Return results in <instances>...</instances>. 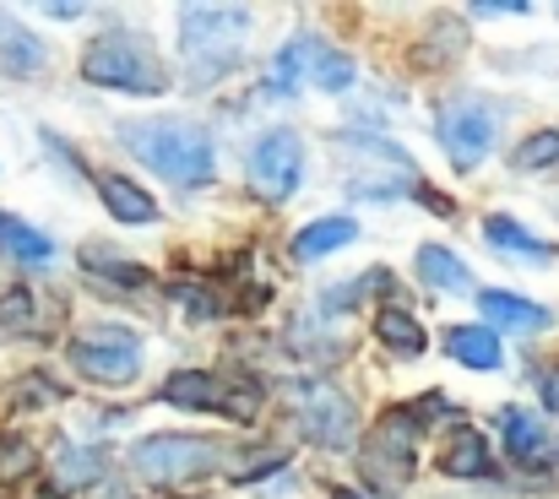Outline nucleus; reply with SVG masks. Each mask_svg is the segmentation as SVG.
Listing matches in <instances>:
<instances>
[{
    "label": "nucleus",
    "instance_id": "obj_1",
    "mask_svg": "<svg viewBox=\"0 0 559 499\" xmlns=\"http://www.w3.org/2000/svg\"><path fill=\"white\" fill-rule=\"evenodd\" d=\"M120 142L153 174H164L169 185H186V190L206 185L217 174L212 136L195 120H136V126H120Z\"/></svg>",
    "mask_w": 559,
    "mask_h": 499
},
{
    "label": "nucleus",
    "instance_id": "obj_7",
    "mask_svg": "<svg viewBox=\"0 0 559 499\" xmlns=\"http://www.w3.org/2000/svg\"><path fill=\"white\" fill-rule=\"evenodd\" d=\"M71 369L93 385H131L142 375V342L120 326H93L87 336L71 342Z\"/></svg>",
    "mask_w": 559,
    "mask_h": 499
},
{
    "label": "nucleus",
    "instance_id": "obj_28",
    "mask_svg": "<svg viewBox=\"0 0 559 499\" xmlns=\"http://www.w3.org/2000/svg\"><path fill=\"white\" fill-rule=\"evenodd\" d=\"M370 283H385V272H370V277H354V283H343V288H332V294H326V310H332V316H343V310H354V305L365 299V288H370Z\"/></svg>",
    "mask_w": 559,
    "mask_h": 499
},
{
    "label": "nucleus",
    "instance_id": "obj_11",
    "mask_svg": "<svg viewBox=\"0 0 559 499\" xmlns=\"http://www.w3.org/2000/svg\"><path fill=\"white\" fill-rule=\"evenodd\" d=\"M500 435H506V456L522 467V473H549L559 456L555 429L544 418H533L527 407H506L500 413Z\"/></svg>",
    "mask_w": 559,
    "mask_h": 499
},
{
    "label": "nucleus",
    "instance_id": "obj_22",
    "mask_svg": "<svg viewBox=\"0 0 559 499\" xmlns=\"http://www.w3.org/2000/svg\"><path fill=\"white\" fill-rule=\"evenodd\" d=\"M55 478L60 489H87L104 478V456L87 451V445H60V462H55Z\"/></svg>",
    "mask_w": 559,
    "mask_h": 499
},
{
    "label": "nucleus",
    "instance_id": "obj_20",
    "mask_svg": "<svg viewBox=\"0 0 559 499\" xmlns=\"http://www.w3.org/2000/svg\"><path fill=\"white\" fill-rule=\"evenodd\" d=\"M38 66H44V44L27 27H16V22L0 16V71L5 76H33Z\"/></svg>",
    "mask_w": 559,
    "mask_h": 499
},
{
    "label": "nucleus",
    "instance_id": "obj_29",
    "mask_svg": "<svg viewBox=\"0 0 559 499\" xmlns=\"http://www.w3.org/2000/svg\"><path fill=\"white\" fill-rule=\"evenodd\" d=\"M87 266H93V272H109L115 283H136V288H147V283H153L142 266H131V261H109V256H98V250H87Z\"/></svg>",
    "mask_w": 559,
    "mask_h": 499
},
{
    "label": "nucleus",
    "instance_id": "obj_32",
    "mask_svg": "<svg viewBox=\"0 0 559 499\" xmlns=\"http://www.w3.org/2000/svg\"><path fill=\"white\" fill-rule=\"evenodd\" d=\"M337 499H359V495H348V489H337Z\"/></svg>",
    "mask_w": 559,
    "mask_h": 499
},
{
    "label": "nucleus",
    "instance_id": "obj_12",
    "mask_svg": "<svg viewBox=\"0 0 559 499\" xmlns=\"http://www.w3.org/2000/svg\"><path fill=\"white\" fill-rule=\"evenodd\" d=\"M332 44H321L316 33H299V38H288L283 49H277V60H272V76H266V87L272 93H294V87H305V82H316V71H321V55H326Z\"/></svg>",
    "mask_w": 559,
    "mask_h": 499
},
{
    "label": "nucleus",
    "instance_id": "obj_3",
    "mask_svg": "<svg viewBox=\"0 0 559 499\" xmlns=\"http://www.w3.org/2000/svg\"><path fill=\"white\" fill-rule=\"evenodd\" d=\"M250 11L245 5H186L180 11V49L195 82H217L245 60L250 38Z\"/></svg>",
    "mask_w": 559,
    "mask_h": 499
},
{
    "label": "nucleus",
    "instance_id": "obj_14",
    "mask_svg": "<svg viewBox=\"0 0 559 499\" xmlns=\"http://www.w3.org/2000/svg\"><path fill=\"white\" fill-rule=\"evenodd\" d=\"M98 195L120 223H158V201L126 174H98Z\"/></svg>",
    "mask_w": 559,
    "mask_h": 499
},
{
    "label": "nucleus",
    "instance_id": "obj_8",
    "mask_svg": "<svg viewBox=\"0 0 559 499\" xmlns=\"http://www.w3.org/2000/svg\"><path fill=\"white\" fill-rule=\"evenodd\" d=\"M212 462H217V445L201 440V435H147V440L131 451V467H136L147 484H164V489L212 473Z\"/></svg>",
    "mask_w": 559,
    "mask_h": 499
},
{
    "label": "nucleus",
    "instance_id": "obj_13",
    "mask_svg": "<svg viewBox=\"0 0 559 499\" xmlns=\"http://www.w3.org/2000/svg\"><path fill=\"white\" fill-rule=\"evenodd\" d=\"M413 272H418V283L435 288V294H473V272H467V261L451 256L445 245H424V250L413 256Z\"/></svg>",
    "mask_w": 559,
    "mask_h": 499
},
{
    "label": "nucleus",
    "instance_id": "obj_23",
    "mask_svg": "<svg viewBox=\"0 0 559 499\" xmlns=\"http://www.w3.org/2000/svg\"><path fill=\"white\" fill-rule=\"evenodd\" d=\"M0 250L16 256V261H49L55 256V245L38 228H27L22 217H5V212H0Z\"/></svg>",
    "mask_w": 559,
    "mask_h": 499
},
{
    "label": "nucleus",
    "instance_id": "obj_30",
    "mask_svg": "<svg viewBox=\"0 0 559 499\" xmlns=\"http://www.w3.org/2000/svg\"><path fill=\"white\" fill-rule=\"evenodd\" d=\"M473 11H484V16H522V11H527V0H478Z\"/></svg>",
    "mask_w": 559,
    "mask_h": 499
},
{
    "label": "nucleus",
    "instance_id": "obj_17",
    "mask_svg": "<svg viewBox=\"0 0 559 499\" xmlns=\"http://www.w3.org/2000/svg\"><path fill=\"white\" fill-rule=\"evenodd\" d=\"M440 473L451 478H489V451H484V435L478 429H451L445 445H440Z\"/></svg>",
    "mask_w": 559,
    "mask_h": 499
},
{
    "label": "nucleus",
    "instance_id": "obj_25",
    "mask_svg": "<svg viewBox=\"0 0 559 499\" xmlns=\"http://www.w3.org/2000/svg\"><path fill=\"white\" fill-rule=\"evenodd\" d=\"M511 168H522V174H549V168H559V131L527 136V142L511 153Z\"/></svg>",
    "mask_w": 559,
    "mask_h": 499
},
{
    "label": "nucleus",
    "instance_id": "obj_5",
    "mask_svg": "<svg viewBox=\"0 0 559 499\" xmlns=\"http://www.w3.org/2000/svg\"><path fill=\"white\" fill-rule=\"evenodd\" d=\"M164 402H175V407H212V413H228V418H239V424H250L255 418V407H261V385L250 380V375H206V369H180V375H169L164 380Z\"/></svg>",
    "mask_w": 559,
    "mask_h": 499
},
{
    "label": "nucleus",
    "instance_id": "obj_18",
    "mask_svg": "<svg viewBox=\"0 0 559 499\" xmlns=\"http://www.w3.org/2000/svg\"><path fill=\"white\" fill-rule=\"evenodd\" d=\"M354 239H359V223L354 217H321V223H310V228L294 234V256L299 261H321L332 250H348Z\"/></svg>",
    "mask_w": 559,
    "mask_h": 499
},
{
    "label": "nucleus",
    "instance_id": "obj_27",
    "mask_svg": "<svg viewBox=\"0 0 559 499\" xmlns=\"http://www.w3.org/2000/svg\"><path fill=\"white\" fill-rule=\"evenodd\" d=\"M33 473V445L22 435H0V484H16Z\"/></svg>",
    "mask_w": 559,
    "mask_h": 499
},
{
    "label": "nucleus",
    "instance_id": "obj_16",
    "mask_svg": "<svg viewBox=\"0 0 559 499\" xmlns=\"http://www.w3.org/2000/svg\"><path fill=\"white\" fill-rule=\"evenodd\" d=\"M478 310H484L495 326H506V332H544V326L555 321L544 305L516 299V294H495V288H484V294H478Z\"/></svg>",
    "mask_w": 559,
    "mask_h": 499
},
{
    "label": "nucleus",
    "instance_id": "obj_4",
    "mask_svg": "<svg viewBox=\"0 0 559 499\" xmlns=\"http://www.w3.org/2000/svg\"><path fill=\"white\" fill-rule=\"evenodd\" d=\"M288 402H294V418H299V435H305V440H316V445H326V451L354 445V435H359V407H354L348 391H337V380L310 375V380H299V385L288 391Z\"/></svg>",
    "mask_w": 559,
    "mask_h": 499
},
{
    "label": "nucleus",
    "instance_id": "obj_24",
    "mask_svg": "<svg viewBox=\"0 0 559 499\" xmlns=\"http://www.w3.org/2000/svg\"><path fill=\"white\" fill-rule=\"evenodd\" d=\"M33 326H38L33 288H5V294H0V332L5 336H27Z\"/></svg>",
    "mask_w": 559,
    "mask_h": 499
},
{
    "label": "nucleus",
    "instance_id": "obj_10",
    "mask_svg": "<svg viewBox=\"0 0 559 499\" xmlns=\"http://www.w3.org/2000/svg\"><path fill=\"white\" fill-rule=\"evenodd\" d=\"M413 429H418V418L385 413L380 429L370 435V445H365V478H370L380 495H391V489H402V484L413 478V462H418Z\"/></svg>",
    "mask_w": 559,
    "mask_h": 499
},
{
    "label": "nucleus",
    "instance_id": "obj_31",
    "mask_svg": "<svg viewBox=\"0 0 559 499\" xmlns=\"http://www.w3.org/2000/svg\"><path fill=\"white\" fill-rule=\"evenodd\" d=\"M544 402L559 413V369H549V380H544Z\"/></svg>",
    "mask_w": 559,
    "mask_h": 499
},
{
    "label": "nucleus",
    "instance_id": "obj_15",
    "mask_svg": "<svg viewBox=\"0 0 559 499\" xmlns=\"http://www.w3.org/2000/svg\"><path fill=\"white\" fill-rule=\"evenodd\" d=\"M484 239L500 250V256H516V261H527V266H549L555 261V245H544V239H533L522 223H511V217H484Z\"/></svg>",
    "mask_w": 559,
    "mask_h": 499
},
{
    "label": "nucleus",
    "instance_id": "obj_9",
    "mask_svg": "<svg viewBox=\"0 0 559 499\" xmlns=\"http://www.w3.org/2000/svg\"><path fill=\"white\" fill-rule=\"evenodd\" d=\"M299 179H305V142H299L288 126L266 131V136L250 147V190H255V201L283 206V201L299 190Z\"/></svg>",
    "mask_w": 559,
    "mask_h": 499
},
{
    "label": "nucleus",
    "instance_id": "obj_6",
    "mask_svg": "<svg viewBox=\"0 0 559 499\" xmlns=\"http://www.w3.org/2000/svg\"><path fill=\"white\" fill-rule=\"evenodd\" d=\"M495 131H500L495 109H489L484 98H473V93L445 98V104H440V115H435V136H440L445 158H451L456 168H478L484 164V158H489V147H495Z\"/></svg>",
    "mask_w": 559,
    "mask_h": 499
},
{
    "label": "nucleus",
    "instance_id": "obj_26",
    "mask_svg": "<svg viewBox=\"0 0 559 499\" xmlns=\"http://www.w3.org/2000/svg\"><path fill=\"white\" fill-rule=\"evenodd\" d=\"M316 87H321V93H348V87H354V55L326 49V55H321V71H316Z\"/></svg>",
    "mask_w": 559,
    "mask_h": 499
},
{
    "label": "nucleus",
    "instance_id": "obj_21",
    "mask_svg": "<svg viewBox=\"0 0 559 499\" xmlns=\"http://www.w3.org/2000/svg\"><path fill=\"white\" fill-rule=\"evenodd\" d=\"M374 336H380L396 358H418V353H424V326H418L407 310H380V316H374Z\"/></svg>",
    "mask_w": 559,
    "mask_h": 499
},
{
    "label": "nucleus",
    "instance_id": "obj_2",
    "mask_svg": "<svg viewBox=\"0 0 559 499\" xmlns=\"http://www.w3.org/2000/svg\"><path fill=\"white\" fill-rule=\"evenodd\" d=\"M82 76L93 87H115V93H136V98H158L169 93V71H164V55L131 33V27H115V33H98L82 55Z\"/></svg>",
    "mask_w": 559,
    "mask_h": 499
},
{
    "label": "nucleus",
    "instance_id": "obj_19",
    "mask_svg": "<svg viewBox=\"0 0 559 499\" xmlns=\"http://www.w3.org/2000/svg\"><path fill=\"white\" fill-rule=\"evenodd\" d=\"M445 353L467 369H500V336L489 326H451L445 336Z\"/></svg>",
    "mask_w": 559,
    "mask_h": 499
}]
</instances>
